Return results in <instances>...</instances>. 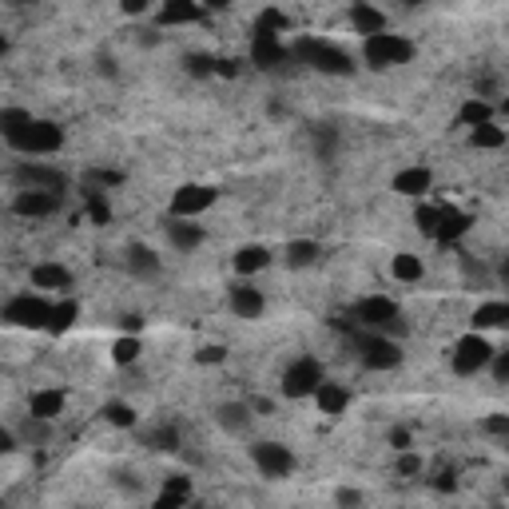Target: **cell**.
I'll return each instance as SVG.
<instances>
[{
	"label": "cell",
	"instance_id": "d6986e66",
	"mask_svg": "<svg viewBox=\"0 0 509 509\" xmlns=\"http://www.w3.org/2000/svg\"><path fill=\"white\" fill-rule=\"evenodd\" d=\"M315 406L322 410V414H342V410L351 406V390L339 386V382H322L315 390Z\"/></svg>",
	"mask_w": 509,
	"mask_h": 509
},
{
	"label": "cell",
	"instance_id": "ffe728a7",
	"mask_svg": "<svg viewBox=\"0 0 509 509\" xmlns=\"http://www.w3.org/2000/svg\"><path fill=\"white\" fill-rule=\"evenodd\" d=\"M283 259H287L290 270H307V267L319 263V243H315V239H290L287 251H283Z\"/></svg>",
	"mask_w": 509,
	"mask_h": 509
},
{
	"label": "cell",
	"instance_id": "603a6c76",
	"mask_svg": "<svg viewBox=\"0 0 509 509\" xmlns=\"http://www.w3.org/2000/svg\"><path fill=\"white\" fill-rule=\"evenodd\" d=\"M390 270H394V279H402V283H418L422 279V259L418 255H394Z\"/></svg>",
	"mask_w": 509,
	"mask_h": 509
},
{
	"label": "cell",
	"instance_id": "ba28073f",
	"mask_svg": "<svg viewBox=\"0 0 509 509\" xmlns=\"http://www.w3.org/2000/svg\"><path fill=\"white\" fill-rule=\"evenodd\" d=\"M16 183L20 191H48V195H60L64 188H68V176L48 164H25L16 171Z\"/></svg>",
	"mask_w": 509,
	"mask_h": 509
},
{
	"label": "cell",
	"instance_id": "484cf974",
	"mask_svg": "<svg viewBox=\"0 0 509 509\" xmlns=\"http://www.w3.org/2000/svg\"><path fill=\"white\" fill-rule=\"evenodd\" d=\"M199 13H195L191 5H171V8H159V25H171V20H195Z\"/></svg>",
	"mask_w": 509,
	"mask_h": 509
},
{
	"label": "cell",
	"instance_id": "9c48e42d",
	"mask_svg": "<svg viewBox=\"0 0 509 509\" xmlns=\"http://www.w3.org/2000/svg\"><path fill=\"white\" fill-rule=\"evenodd\" d=\"M164 239H168L171 251L191 255L195 247L203 243V223H195V219H179V215H168V223H164Z\"/></svg>",
	"mask_w": 509,
	"mask_h": 509
},
{
	"label": "cell",
	"instance_id": "2e32d148",
	"mask_svg": "<svg viewBox=\"0 0 509 509\" xmlns=\"http://www.w3.org/2000/svg\"><path fill=\"white\" fill-rule=\"evenodd\" d=\"M351 25H354V32H359L362 40H371V36H382L386 32V16L378 13V8H371V5H354L351 8Z\"/></svg>",
	"mask_w": 509,
	"mask_h": 509
},
{
	"label": "cell",
	"instance_id": "44dd1931",
	"mask_svg": "<svg viewBox=\"0 0 509 509\" xmlns=\"http://www.w3.org/2000/svg\"><path fill=\"white\" fill-rule=\"evenodd\" d=\"M394 191L398 195H426L430 191V171L426 168H406L394 176Z\"/></svg>",
	"mask_w": 509,
	"mask_h": 509
},
{
	"label": "cell",
	"instance_id": "f546056e",
	"mask_svg": "<svg viewBox=\"0 0 509 509\" xmlns=\"http://www.w3.org/2000/svg\"><path fill=\"white\" fill-rule=\"evenodd\" d=\"M485 430H490V434H497V438H505V442H509V418H485Z\"/></svg>",
	"mask_w": 509,
	"mask_h": 509
},
{
	"label": "cell",
	"instance_id": "7402d4cb",
	"mask_svg": "<svg viewBox=\"0 0 509 509\" xmlns=\"http://www.w3.org/2000/svg\"><path fill=\"white\" fill-rule=\"evenodd\" d=\"M267 263H270L267 247H243V251L235 255V270H239V275H255V270H263Z\"/></svg>",
	"mask_w": 509,
	"mask_h": 509
},
{
	"label": "cell",
	"instance_id": "8992f818",
	"mask_svg": "<svg viewBox=\"0 0 509 509\" xmlns=\"http://www.w3.org/2000/svg\"><path fill=\"white\" fill-rule=\"evenodd\" d=\"M251 462L259 465L263 478H287V473L295 470V453H290L287 446H279V442H255Z\"/></svg>",
	"mask_w": 509,
	"mask_h": 509
},
{
	"label": "cell",
	"instance_id": "7c38bea8",
	"mask_svg": "<svg viewBox=\"0 0 509 509\" xmlns=\"http://www.w3.org/2000/svg\"><path fill=\"white\" fill-rule=\"evenodd\" d=\"M227 302H231V315L235 319H259L267 307L263 290H255L251 283H235L231 290H227Z\"/></svg>",
	"mask_w": 509,
	"mask_h": 509
},
{
	"label": "cell",
	"instance_id": "6da1fadb",
	"mask_svg": "<svg viewBox=\"0 0 509 509\" xmlns=\"http://www.w3.org/2000/svg\"><path fill=\"white\" fill-rule=\"evenodd\" d=\"M494 342L485 339V334H462L458 342H453V351H450V366H453V374H462V378H470V374H478V371H490L494 366Z\"/></svg>",
	"mask_w": 509,
	"mask_h": 509
},
{
	"label": "cell",
	"instance_id": "e0dca14e",
	"mask_svg": "<svg viewBox=\"0 0 509 509\" xmlns=\"http://www.w3.org/2000/svg\"><path fill=\"white\" fill-rule=\"evenodd\" d=\"M127 270H132L136 279H156L159 275V255L144 243H132L127 247Z\"/></svg>",
	"mask_w": 509,
	"mask_h": 509
},
{
	"label": "cell",
	"instance_id": "9a60e30c",
	"mask_svg": "<svg viewBox=\"0 0 509 509\" xmlns=\"http://www.w3.org/2000/svg\"><path fill=\"white\" fill-rule=\"evenodd\" d=\"M215 422H219V430H227V434H247L255 422V410H251V402H223L215 410Z\"/></svg>",
	"mask_w": 509,
	"mask_h": 509
},
{
	"label": "cell",
	"instance_id": "277c9868",
	"mask_svg": "<svg viewBox=\"0 0 509 509\" xmlns=\"http://www.w3.org/2000/svg\"><path fill=\"white\" fill-rule=\"evenodd\" d=\"M5 319L13 322V327H36L40 331L52 322V302H45V295H36V290H25V295H16L5 307Z\"/></svg>",
	"mask_w": 509,
	"mask_h": 509
},
{
	"label": "cell",
	"instance_id": "f1b7e54d",
	"mask_svg": "<svg viewBox=\"0 0 509 509\" xmlns=\"http://www.w3.org/2000/svg\"><path fill=\"white\" fill-rule=\"evenodd\" d=\"M490 371L497 374V382H509V346L494 354V366H490Z\"/></svg>",
	"mask_w": 509,
	"mask_h": 509
},
{
	"label": "cell",
	"instance_id": "30bf717a",
	"mask_svg": "<svg viewBox=\"0 0 509 509\" xmlns=\"http://www.w3.org/2000/svg\"><path fill=\"white\" fill-rule=\"evenodd\" d=\"M28 283L36 295H64V290H72V270L64 263H36Z\"/></svg>",
	"mask_w": 509,
	"mask_h": 509
},
{
	"label": "cell",
	"instance_id": "5bb4252c",
	"mask_svg": "<svg viewBox=\"0 0 509 509\" xmlns=\"http://www.w3.org/2000/svg\"><path fill=\"white\" fill-rule=\"evenodd\" d=\"M16 215H28V219H45L60 208V195H48V191H16L13 199Z\"/></svg>",
	"mask_w": 509,
	"mask_h": 509
},
{
	"label": "cell",
	"instance_id": "4dcf8cb0",
	"mask_svg": "<svg viewBox=\"0 0 509 509\" xmlns=\"http://www.w3.org/2000/svg\"><path fill=\"white\" fill-rule=\"evenodd\" d=\"M497 279H502V283H509V259H505L502 267H497Z\"/></svg>",
	"mask_w": 509,
	"mask_h": 509
},
{
	"label": "cell",
	"instance_id": "83f0119b",
	"mask_svg": "<svg viewBox=\"0 0 509 509\" xmlns=\"http://www.w3.org/2000/svg\"><path fill=\"white\" fill-rule=\"evenodd\" d=\"M334 505H339V509H362L366 502H362L359 490H346V485H342V490L334 494Z\"/></svg>",
	"mask_w": 509,
	"mask_h": 509
},
{
	"label": "cell",
	"instance_id": "d4e9b609",
	"mask_svg": "<svg viewBox=\"0 0 509 509\" xmlns=\"http://www.w3.org/2000/svg\"><path fill=\"white\" fill-rule=\"evenodd\" d=\"M473 144L497 148V144H505V132H497V124H482V127H473Z\"/></svg>",
	"mask_w": 509,
	"mask_h": 509
},
{
	"label": "cell",
	"instance_id": "7a4b0ae2",
	"mask_svg": "<svg viewBox=\"0 0 509 509\" xmlns=\"http://www.w3.org/2000/svg\"><path fill=\"white\" fill-rule=\"evenodd\" d=\"M60 144H64V132L48 120H28L16 136H8V148L25 151V156H32V159L52 156V151H60Z\"/></svg>",
	"mask_w": 509,
	"mask_h": 509
},
{
	"label": "cell",
	"instance_id": "4fadbf2b",
	"mask_svg": "<svg viewBox=\"0 0 509 509\" xmlns=\"http://www.w3.org/2000/svg\"><path fill=\"white\" fill-rule=\"evenodd\" d=\"M211 203H215L211 188H179L176 199H171V215H179V219H195V215L208 211Z\"/></svg>",
	"mask_w": 509,
	"mask_h": 509
},
{
	"label": "cell",
	"instance_id": "5b68a950",
	"mask_svg": "<svg viewBox=\"0 0 509 509\" xmlns=\"http://www.w3.org/2000/svg\"><path fill=\"white\" fill-rule=\"evenodd\" d=\"M359 359L366 371H390V366L402 362V351L390 334H378V331H366L359 339Z\"/></svg>",
	"mask_w": 509,
	"mask_h": 509
},
{
	"label": "cell",
	"instance_id": "52a82bcc",
	"mask_svg": "<svg viewBox=\"0 0 509 509\" xmlns=\"http://www.w3.org/2000/svg\"><path fill=\"white\" fill-rule=\"evenodd\" d=\"M362 52H366V60H371L374 68H386V64H402L414 48H410V40H402L398 32H382V36H371V40H366Z\"/></svg>",
	"mask_w": 509,
	"mask_h": 509
},
{
	"label": "cell",
	"instance_id": "3957f363",
	"mask_svg": "<svg viewBox=\"0 0 509 509\" xmlns=\"http://www.w3.org/2000/svg\"><path fill=\"white\" fill-rule=\"evenodd\" d=\"M327 382L322 378V366L319 359H310V354H302V359H295L283 371V394L287 398H315V390Z\"/></svg>",
	"mask_w": 509,
	"mask_h": 509
},
{
	"label": "cell",
	"instance_id": "ac0fdd59",
	"mask_svg": "<svg viewBox=\"0 0 509 509\" xmlns=\"http://www.w3.org/2000/svg\"><path fill=\"white\" fill-rule=\"evenodd\" d=\"M28 414L32 418H45V422L64 414V390H36V394L28 398Z\"/></svg>",
	"mask_w": 509,
	"mask_h": 509
},
{
	"label": "cell",
	"instance_id": "cb8c5ba5",
	"mask_svg": "<svg viewBox=\"0 0 509 509\" xmlns=\"http://www.w3.org/2000/svg\"><path fill=\"white\" fill-rule=\"evenodd\" d=\"M104 418L112 422V426H136V410H132V406H124V402L104 406Z\"/></svg>",
	"mask_w": 509,
	"mask_h": 509
},
{
	"label": "cell",
	"instance_id": "4316f807",
	"mask_svg": "<svg viewBox=\"0 0 509 509\" xmlns=\"http://www.w3.org/2000/svg\"><path fill=\"white\" fill-rule=\"evenodd\" d=\"M139 359V339L132 334V339H120L116 342V362H136Z\"/></svg>",
	"mask_w": 509,
	"mask_h": 509
},
{
	"label": "cell",
	"instance_id": "8fae6325",
	"mask_svg": "<svg viewBox=\"0 0 509 509\" xmlns=\"http://www.w3.org/2000/svg\"><path fill=\"white\" fill-rule=\"evenodd\" d=\"M299 56L322 72H351V60H346L339 48H331L327 40H307V45L299 48Z\"/></svg>",
	"mask_w": 509,
	"mask_h": 509
}]
</instances>
